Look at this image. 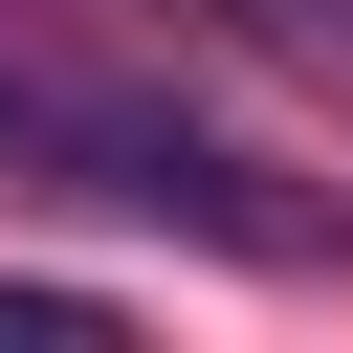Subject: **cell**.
I'll list each match as a JSON object with an SVG mask.
<instances>
[{
    "instance_id": "obj_1",
    "label": "cell",
    "mask_w": 353,
    "mask_h": 353,
    "mask_svg": "<svg viewBox=\"0 0 353 353\" xmlns=\"http://www.w3.org/2000/svg\"><path fill=\"white\" fill-rule=\"evenodd\" d=\"M0 176H44V199H88V221H154V243H199V265H265V287H331V265H353V199H331V176H287L265 132H221V110H176L154 66L66 44L44 0H0Z\"/></svg>"
},
{
    "instance_id": "obj_2",
    "label": "cell",
    "mask_w": 353,
    "mask_h": 353,
    "mask_svg": "<svg viewBox=\"0 0 353 353\" xmlns=\"http://www.w3.org/2000/svg\"><path fill=\"white\" fill-rule=\"evenodd\" d=\"M66 22H176V44H243V66L353 110V0H66Z\"/></svg>"
},
{
    "instance_id": "obj_3",
    "label": "cell",
    "mask_w": 353,
    "mask_h": 353,
    "mask_svg": "<svg viewBox=\"0 0 353 353\" xmlns=\"http://www.w3.org/2000/svg\"><path fill=\"white\" fill-rule=\"evenodd\" d=\"M0 331H110V287H66V265H0Z\"/></svg>"
}]
</instances>
